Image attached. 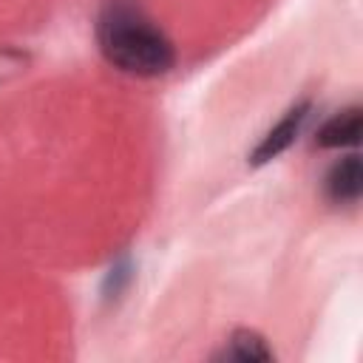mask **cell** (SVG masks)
I'll use <instances>...</instances> for the list:
<instances>
[{"mask_svg": "<svg viewBox=\"0 0 363 363\" xmlns=\"http://www.w3.org/2000/svg\"><path fill=\"white\" fill-rule=\"evenodd\" d=\"M306 116H309V102H301V105L289 108V111L284 113V119H281V122L258 142V147L252 150V164H264V162L275 159L278 153H284V150L298 139V133H301Z\"/></svg>", "mask_w": 363, "mask_h": 363, "instance_id": "obj_2", "label": "cell"}, {"mask_svg": "<svg viewBox=\"0 0 363 363\" xmlns=\"http://www.w3.org/2000/svg\"><path fill=\"white\" fill-rule=\"evenodd\" d=\"M230 360H241V363H252V360H272L269 346L264 343V337L252 329H238L230 337V349L224 352Z\"/></svg>", "mask_w": 363, "mask_h": 363, "instance_id": "obj_5", "label": "cell"}, {"mask_svg": "<svg viewBox=\"0 0 363 363\" xmlns=\"http://www.w3.org/2000/svg\"><path fill=\"white\" fill-rule=\"evenodd\" d=\"M96 43L113 68L133 77H159L176 62L173 43L133 0H108L102 6Z\"/></svg>", "mask_w": 363, "mask_h": 363, "instance_id": "obj_1", "label": "cell"}, {"mask_svg": "<svg viewBox=\"0 0 363 363\" xmlns=\"http://www.w3.org/2000/svg\"><path fill=\"white\" fill-rule=\"evenodd\" d=\"M357 139H360V108H346L335 113L318 130L320 147H346V145H357Z\"/></svg>", "mask_w": 363, "mask_h": 363, "instance_id": "obj_4", "label": "cell"}, {"mask_svg": "<svg viewBox=\"0 0 363 363\" xmlns=\"http://www.w3.org/2000/svg\"><path fill=\"white\" fill-rule=\"evenodd\" d=\"M326 196L335 204H357L360 199V159L352 153L340 159L326 176Z\"/></svg>", "mask_w": 363, "mask_h": 363, "instance_id": "obj_3", "label": "cell"}]
</instances>
